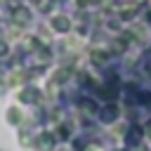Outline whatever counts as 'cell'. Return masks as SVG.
<instances>
[{"instance_id": "cell-1", "label": "cell", "mask_w": 151, "mask_h": 151, "mask_svg": "<svg viewBox=\"0 0 151 151\" xmlns=\"http://www.w3.org/2000/svg\"><path fill=\"white\" fill-rule=\"evenodd\" d=\"M149 134H151V123H149Z\"/></svg>"}]
</instances>
